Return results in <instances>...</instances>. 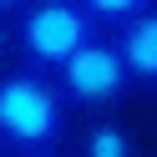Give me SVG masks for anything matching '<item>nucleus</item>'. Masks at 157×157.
<instances>
[{
	"mask_svg": "<svg viewBox=\"0 0 157 157\" xmlns=\"http://www.w3.org/2000/svg\"><path fill=\"white\" fill-rule=\"evenodd\" d=\"M71 132V101H66L56 71L21 61L0 71V147L31 152V147H61Z\"/></svg>",
	"mask_w": 157,
	"mask_h": 157,
	"instance_id": "obj_1",
	"label": "nucleus"
},
{
	"mask_svg": "<svg viewBox=\"0 0 157 157\" xmlns=\"http://www.w3.org/2000/svg\"><path fill=\"white\" fill-rule=\"evenodd\" d=\"M101 31L106 25L81 0H31L15 15V51H21V61L41 66V71H56L66 56H76Z\"/></svg>",
	"mask_w": 157,
	"mask_h": 157,
	"instance_id": "obj_2",
	"label": "nucleus"
},
{
	"mask_svg": "<svg viewBox=\"0 0 157 157\" xmlns=\"http://www.w3.org/2000/svg\"><path fill=\"white\" fill-rule=\"evenodd\" d=\"M56 81H61L66 101L81 106V112H101V106H117L127 91H132V71H127V56L122 46H117V36H96V41H86L76 56H66L61 66H56Z\"/></svg>",
	"mask_w": 157,
	"mask_h": 157,
	"instance_id": "obj_3",
	"label": "nucleus"
},
{
	"mask_svg": "<svg viewBox=\"0 0 157 157\" xmlns=\"http://www.w3.org/2000/svg\"><path fill=\"white\" fill-rule=\"evenodd\" d=\"M112 36H117V46H122V56H127L132 81L137 86H157V10L137 15V21H127V25H117Z\"/></svg>",
	"mask_w": 157,
	"mask_h": 157,
	"instance_id": "obj_4",
	"label": "nucleus"
},
{
	"mask_svg": "<svg viewBox=\"0 0 157 157\" xmlns=\"http://www.w3.org/2000/svg\"><path fill=\"white\" fill-rule=\"evenodd\" d=\"M76 157H137V142H132V132H127L117 117H96L81 132Z\"/></svg>",
	"mask_w": 157,
	"mask_h": 157,
	"instance_id": "obj_5",
	"label": "nucleus"
},
{
	"mask_svg": "<svg viewBox=\"0 0 157 157\" xmlns=\"http://www.w3.org/2000/svg\"><path fill=\"white\" fill-rule=\"evenodd\" d=\"M86 10L96 15V21L106 25V31H117V25H127V21H137V15H147V10H157V0H81Z\"/></svg>",
	"mask_w": 157,
	"mask_h": 157,
	"instance_id": "obj_6",
	"label": "nucleus"
},
{
	"mask_svg": "<svg viewBox=\"0 0 157 157\" xmlns=\"http://www.w3.org/2000/svg\"><path fill=\"white\" fill-rule=\"evenodd\" d=\"M10 46H15V21H10V15H0V61H5Z\"/></svg>",
	"mask_w": 157,
	"mask_h": 157,
	"instance_id": "obj_7",
	"label": "nucleus"
},
{
	"mask_svg": "<svg viewBox=\"0 0 157 157\" xmlns=\"http://www.w3.org/2000/svg\"><path fill=\"white\" fill-rule=\"evenodd\" d=\"M25 5H31V0H0V15H10V21H15V15H21Z\"/></svg>",
	"mask_w": 157,
	"mask_h": 157,
	"instance_id": "obj_8",
	"label": "nucleus"
},
{
	"mask_svg": "<svg viewBox=\"0 0 157 157\" xmlns=\"http://www.w3.org/2000/svg\"><path fill=\"white\" fill-rule=\"evenodd\" d=\"M15 157H66L61 147H31V152H15Z\"/></svg>",
	"mask_w": 157,
	"mask_h": 157,
	"instance_id": "obj_9",
	"label": "nucleus"
}]
</instances>
